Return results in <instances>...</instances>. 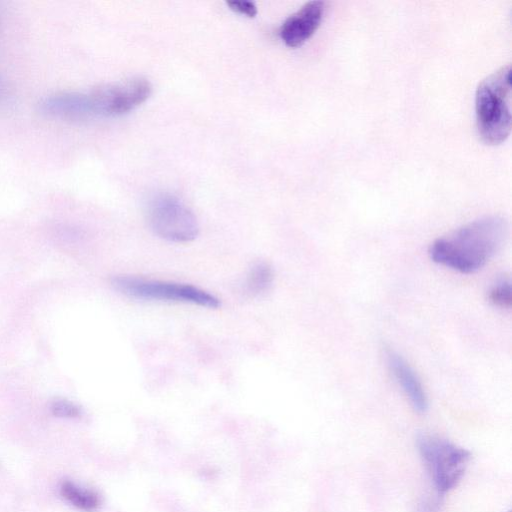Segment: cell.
I'll use <instances>...</instances> for the list:
<instances>
[{
  "label": "cell",
  "instance_id": "15",
  "mask_svg": "<svg viewBox=\"0 0 512 512\" xmlns=\"http://www.w3.org/2000/svg\"><path fill=\"white\" fill-rule=\"evenodd\" d=\"M6 91V85L3 78L0 76V99L4 96Z\"/></svg>",
  "mask_w": 512,
  "mask_h": 512
},
{
  "label": "cell",
  "instance_id": "4",
  "mask_svg": "<svg viewBox=\"0 0 512 512\" xmlns=\"http://www.w3.org/2000/svg\"><path fill=\"white\" fill-rule=\"evenodd\" d=\"M418 447L436 489L445 493L460 481L470 461V452L448 440L423 435Z\"/></svg>",
  "mask_w": 512,
  "mask_h": 512
},
{
  "label": "cell",
  "instance_id": "14",
  "mask_svg": "<svg viewBox=\"0 0 512 512\" xmlns=\"http://www.w3.org/2000/svg\"><path fill=\"white\" fill-rule=\"evenodd\" d=\"M227 5L233 11L248 17H254L257 14V7L251 1H228Z\"/></svg>",
  "mask_w": 512,
  "mask_h": 512
},
{
  "label": "cell",
  "instance_id": "3",
  "mask_svg": "<svg viewBox=\"0 0 512 512\" xmlns=\"http://www.w3.org/2000/svg\"><path fill=\"white\" fill-rule=\"evenodd\" d=\"M111 284L120 293L141 300L186 303L210 309L221 305L215 295L185 283L120 275L113 277Z\"/></svg>",
  "mask_w": 512,
  "mask_h": 512
},
{
  "label": "cell",
  "instance_id": "9",
  "mask_svg": "<svg viewBox=\"0 0 512 512\" xmlns=\"http://www.w3.org/2000/svg\"><path fill=\"white\" fill-rule=\"evenodd\" d=\"M386 358L393 376L413 408L419 413L426 411L428 406L427 396L419 377L412 367L402 356L393 350L386 351Z\"/></svg>",
  "mask_w": 512,
  "mask_h": 512
},
{
  "label": "cell",
  "instance_id": "10",
  "mask_svg": "<svg viewBox=\"0 0 512 512\" xmlns=\"http://www.w3.org/2000/svg\"><path fill=\"white\" fill-rule=\"evenodd\" d=\"M60 493L68 503L85 512L96 511L101 505V498L98 493L82 488L71 481L62 482Z\"/></svg>",
  "mask_w": 512,
  "mask_h": 512
},
{
  "label": "cell",
  "instance_id": "5",
  "mask_svg": "<svg viewBox=\"0 0 512 512\" xmlns=\"http://www.w3.org/2000/svg\"><path fill=\"white\" fill-rule=\"evenodd\" d=\"M148 221L156 235L170 242H190L199 232L193 212L178 198L168 194L158 195L151 201Z\"/></svg>",
  "mask_w": 512,
  "mask_h": 512
},
{
  "label": "cell",
  "instance_id": "2",
  "mask_svg": "<svg viewBox=\"0 0 512 512\" xmlns=\"http://www.w3.org/2000/svg\"><path fill=\"white\" fill-rule=\"evenodd\" d=\"M511 67L492 72L478 85L475 95L476 124L488 144H499L511 130Z\"/></svg>",
  "mask_w": 512,
  "mask_h": 512
},
{
  "label": "cell",
  "instance_id": "6",
  "mask_svg": "<svg viewBox=\"0 0 512 512\" xmlns=\"http://www.w3.org/2000/svg\"><path fill=\"white\" fill-rule=\"evenodd\" d=\"M151 90L150 82L138 77L89 92L94 116L125 114L142 104L151 94Z\"/></svg>",
  "mask_w": 512,
  "mask_h": 512
},
{
  "label": "cell",
  "instance_id": "13",
  "mask_svg": "<svg viewBox=\"0 0 512 512\" xmlns=\"http://www.w3.org/2000/svg\"><path fill=\"white\" fill-rule=\"evenodd\" d=\"M50 410L54 416L59 418L75 419L82 415V410L77 404L65 399L53 401Z\"/></svg>",
  "mask_w": 512,
  "mask_h": 512
},
{
  "label": "cell",
  "instance_id": "8",
  "mask_svg": "<svg viewBox=\"0 0 512 512\" xmlns=\"http://www.w3.org/2000/svg\"><path fill=\"white\" fill-rule=\"evenodd\" d=\"M39 111L49 117L79 120L94 117L90 93L58 92L44 97Z\"/></svg>",
  "mask_w": 512,
  "mask_h": 512
},
{
  "label": "cell",
  "instance_id": "1",
  "mask_svg": "<svg viewBox=\"0 0 512 512\" xmlns=\"http://www.w3.org/2000/svg\"><path fill=\"white\" fill-rule=\"evenodd\" d=\"M509 232L501 216H485L436 239L429 248L430 258L440 265L464 274L481 269L503 246Z\"/></svg>",
  "mask_w": 512,
  "mask_h": 512
},
{
  "label": "cell",
  "instance_id": "12",
  "mask_svg": "<svg viewBox=\"0 0 512 512\" xmlns=\"http://www.w3.org/2000/svg\"><path fill=\"white\" fill-rule=\"evenodd\" d=\"M489 301L500 308H509L512 303L511 281L509 278L498 279L488 292Z\"/></svg>",
  "mask_w": 512,
  "mask_h": 512
},
{
  "label": "cell",
  "instance_id": "7",
  "mask_svg": "<svg viewBox=\"0 0 512 512\" xmlns=\"http://www.w3.org/2000/svg\"><path fill=\"white\" fill-rule=\"evenodd\" d=\"M325 3L312 0L291 14L281 25L279 34L289 47H298L307 41L319 27L323 18Z\"/></svg>",
  "mask_w": 512,
  "mask_h": 512
},
{
  "label": "cell",
  "instance_id": "11",
  "mask_svg": "<svg viewBox=\"0 0 512 512\" xmlns=\"http://www.w3.org/2000/svg\"><path fill=\"white\" fill-rule=\"evenodd\" d=\"M274 279L273 269L265 261L252 265L244 282V292L250 297H257L266 293Z\"/></svg>",
  "mask_w": 512,
  "mask_h": 512
}]
</instances>
